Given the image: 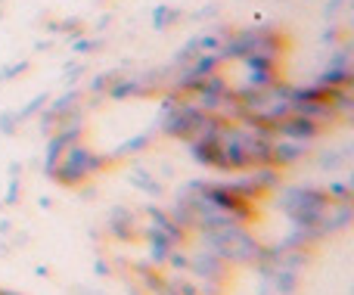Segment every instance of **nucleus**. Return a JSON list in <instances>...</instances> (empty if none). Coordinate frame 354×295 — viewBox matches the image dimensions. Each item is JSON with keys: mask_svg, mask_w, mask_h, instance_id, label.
Wrapping results in <instances>:
<instances>
[{"mask_svg": "<svg viewBox=\"0 0 354 295\" xmlns=\"http://www.w3.org/2000/svg\"><path fill=\"white\" fill-rule=\"evenodd\" d=\"M212 242H214V249H218V255L224 261L252 265V261L261 258V246H258V242L252 240L245 230L233 227V224H227V227H218V234H212Z\"/></svg>", "mask_w": 354, "mask_h": 295, "instance_id": "obj_1", "label": "nucleus"}, {"mask_svg": "<svg viewBox=\"0 0 354 295\" xmlns=\"http://www.w3.org/2000/svg\"><path fill=\"white\" fill-rule=\"evenodd\" d=\"M187 267L199 280H224L227 277V261L221 258V255H214V252H199Z\"/></svg>", "mask_w": 354, "mask_h": 295, "instance_id": "obj_2", "label": "nucleus"}]
</instances>
